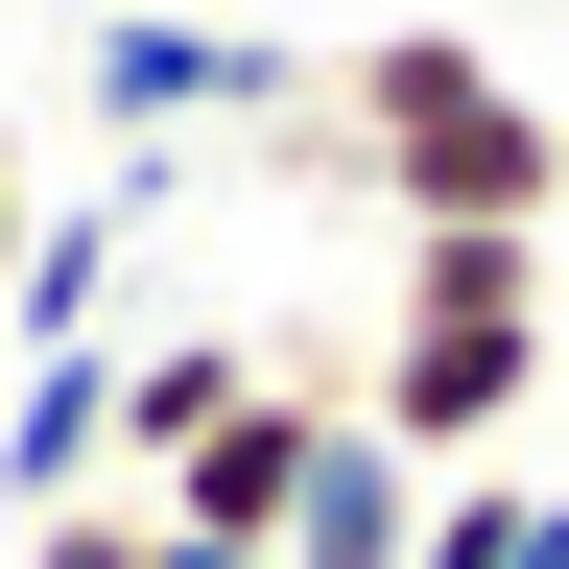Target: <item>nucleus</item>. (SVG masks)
Instances as JSON below:
<instances>
[{
  "mask_svg": "<svg viewBox=\"0 0 569 569\" xmlns=\"http://www.w3.org/2000/svg\"><path fill=\"white\" fill-rule=\"evenodd\" d=\"M332 142H356V190L403 238H569V119L475 24H356L332 48Z\"/></svg>",
  "mask_w": 569,
  "mask_h": 569,
  "instance_id": "f257e3e1",
  "label": "nucleus"
},
{
  "mask_svg": "<svg viewBox=\"0 0 569 569\" xmlns=\"http://www.w3.org/2000/svg\"><path fill=\"white\" fill-rule=\"evenodd\" d=\"M546 238H403V309H380V356H356V427L380 451H498V427L546 403Z\"/></svg>",
  "mask_w": 569,
  "mask_h": 569,
  "instance_id": "f03ea898",
  "label": "nucleus"
},
{
  "mask_svg": "<svg viewBox=\"0 0 569 569\" xmlns=\"http://www.w3.org/2000/svg\"><path fill=\"white\" fill-rule=\"evenodd\" d=\"M309 71H284L261 24H167V0H119L96 48H71V119L96 142H213V119H284Z\"/></svg>",
  "mask_w": 569,
  "mask_h": 569,
  "instance_id": "7ed1b4c3",
  "label": "nucleus"
},
{
  "mask_svg": "<svg viewBox=\"0 0 569 569\" xmlns=\"http://www.w3.org/2000/svg\"><path fill=\"white\" fill-rule=\"evenodd\" d=\"M96 475H119V332L96 356H0V522H48Z\"/></svg>",
  "mask_w": 569,
  "mask_h": 569,
  "instance_id": "20e7f679",
  "label": "nucleus"
},
{
  "mask_svg": "<svg viewBox=\"0 0 569 569\" xmlns=\"http://www.w3.org/2000/svg\"><path fill=\"white\" fill-rule=\"evenodd\" d=\"M284 569H427V451H380V427H309V498H284Z\"/></svg>",
  "mask_w": 569,
  "mask_h": 569,
  "instance_id": "39448f33",
  "label": "nucleus"
},
{
  "mask_svg": "<svg viewBox=\"0 0 569 569\" xmlns=\"http://www.w3.org/2000/svg\"><path fill=\"white\" fill-rule=\"evenodd\" d=\"M238 380H261V332H119V475H167L190 427H238Z\"/></svg>",
  "mask_w": 569,
  "mask_h": 569,
  "instance_id": "423d86ee",
  "label": "nucleus"
},
{
  "mask_svg": "<svg viewBox=\"0 0 569 569\" xmlns=\"http://www.w3.org/2000/svg\"><path fill=\"white\" fill-rule=\"evenodd\" d=\"M427 569H569V498L546 475H427Z\"/></svg>",
  "mask_w": 569,
  "mask_h": 569,
  "instance_id": "0eeeda50",
  "label": "nucleus"
},
{
  "mask_svg": "<svg viewBox=\"0 0 569 569\" xmlns=\"http://www.w3.org/2000/svg\"><path fill=\"white\" fill-rule=\"evenodd\" d=\"M24 569H213V546H167V498H48V522H24Z\"/></svg>",
  "mask_w": 569,
  "mask_h": 569,
  "instance_id": "6e6552de",
  "label": "nucleus"
},
{
  "mask_svg": "<svg viewBox=\"0 0 569 569\" xmlns=\"http://www.w3.org/2000/svg\"><path fill=\"white\" fill-rule=\"evenodd\" d=\"M24 238H48V142H24V96H0V284H24Z\"/></svg>",
  "mask_w": 569,
  "mask_h": 569,
  "instance_id": "1a4fd4ad",
  "label": "nucleus"
}]
</instances>
